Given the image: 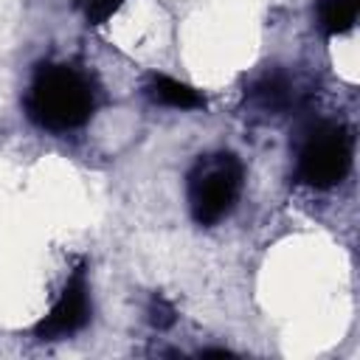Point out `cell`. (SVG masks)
I'll use <instances>...</instances> for the list:
<instances>
[{
	"mask_svg": "<svg viewBox=\"0 0 360 360\" xmlns=\"http://www.w3.org/2000/svg\"><path fill=\"white\" fill-rule=\"evenodd\" d=\"M28 115L34 124L51 132H68L82 127L96 107V93L87 76L68 65H45L34 76L28 90Z\"/></svg>",
	"mask_w": 360,
	"mask_h": 360,
	"instance_id": "6da1fadb",
	"label": "cell"
},
{
	"mask_svg": "<svg viewBox=\"0 0 360 360\" xmlns=\"http://www.w3.org/2000/svg\"><path fill=\"white\" fill-rule=\"evenodd\" d=\"M242 191V163L222 152L197 160L188 174V205L200 225H214L231 214Z\"/></svg>",
	"mask_w": 360,
	"mask_h": 360,
	"instance_id": "7a4b0ae2",
	"label": "cell"
},
{
	"mask_svg": "<svg viewBox=\"0 0 360 360\" xmlns=\"http://www.w3.org/2000/svg\"><path fill=\"white\" fill-rule=\"evenodd\" d=\"M352 166V141L343 127H315L298 152V177L307 186L329 188L346 177Z\"/></svg>",
	"mask_w": 360,
	"mask_h": 360,
	"instance_id": "3957f363",
	"label": "cell"
},
{
	"mask_svg": "<svg viewBox=\"0 0 360 360\" xmlns=\"http://www.w3.org/2000/svg\"><path fill=\"white\" fill-rule=\"evenodd\" d=\"M90 321V290H87V281H84V273L76 270L59 298L53 301L51 312L37 323V338L42 340H59V338H68L73 332H79L84 323Z\"/></svg>",
	"mask_w": 360,
	"mask_h": 360,
	"instance_id": "277c9868",
	"label": "cell"
},
{
	"mask_svg": "<svg viewBox=\"0 0 360 360\" xmlns=\"http://www.w3.org/2000/svg\"><path fill=\"white\" fill-rule=\"evenodd\" d=\"M146 90H149L152 101H158L163 107H174V110H197L205 104V98L191 84L169 79V76H155Z\"/></svg>",
	"mask_w": 360,
	"mask_h": 360,
	"instance_id": "5b68a950",
	"label": "cell"
},
{
	"mask_svg": "<svg viewBox=\"0 0 360 360\" xmlns=\"http://www.w3.org/2000/svg\"><path fill=\"white\" fill-rule=\"evenodd\" d=\"M360 0H323L318 6V22L326 34H343L357 20Z\"/></svg>",
	"mask_w": 360,
	"mask_h": 360,
	"instance_id": "8992f818",
	"label": "cell"
},
{
	"mask_svg": "<svg viewBox=\"0 0 360 360\" xmlns=\"http://www.w3.org/2000/svg\"><path fill=\"white\" fill-rule=\"evenodd\" d=\"M253 101H259L262 107L278 110L287 101V84L278 82V79H264L262 84L253 87Z\"/></svg>",
	"mask_w": 360,
	"mask_h": 360,
	"instance_id": "52a82bcc",
	"label": "cell"
},
{
	"mask_svg": "<svg viewBox=\"0 0 360 360\" xmlns=\"http://www.w3.org/2000/svg\"><path fill=\"white\" fill-rule=\"evenodd\" d=\"M121 3L124 0H79V8L84 11V20L90 25H101L104 20H110L118 11Z\"/></svg>",
	"mask_w": 360,
	"mask_h": 360,
	"instance_id": "ba28073f",
	"label": "cell"
},
{
	"mask_svg": "<svg viewBox=\"0 0 360 360\" xmlns=\"http://www.w3.org/2000/svg\"><path fill=\"white\" fill-rule=\"evenodd\" d=\"M149 312H152V323H155V326H160V329L174 323V309H172L166 301H160V298H158V301H152V309H149Z\"/></svg>",
	"mask_w": 360,
	"mask_h": 360,
	"instance_id": "9c48e42d",
	"label": "cell"
}]
</instances>
